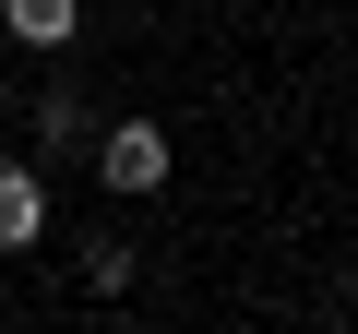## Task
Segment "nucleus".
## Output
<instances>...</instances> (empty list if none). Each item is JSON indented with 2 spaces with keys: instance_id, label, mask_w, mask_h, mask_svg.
Instances as JSON below:
<instances>
[{
  "instance_id": "nucleus-1",
  "label": "nucleus",
  "mask_w": 358,
  "mask_h": 334,
  "mask_svg": "<svg viewBox=\"0 0 358 334\" xmlns=\"http://www.w3.org/2000/svg\"><path fill=\"white\" fill-rule=\"evenodd\" d=\"M96 180H108V191H155V180H167V131H155V119H120V131L96 143Z\"/></svg>"
},
{
  "instance_id": "nucleus-2",
  "label": "nucleus",
  "mask_w": 358,
  "mask_h": 334,
  "mask_svg": "<svg viewBox=\"0 0 358 334\" xmlns=\"http://www.w3.org/2000/svg\"><path fill=\"white\" fill-rule=\"evenodd\" d=\"M0 24H13L24 48H72V24H84V0H0Z\"/></svg>"
},
{
  "instance_id": "nucleus-3",
  "label": "nucleus",
  "mask_w": 358,
  "mask_h": 334,
  "mask_svg": "<svg viewBox=\"0 0 358 334\" xmlns=\"http://www.w3.org/2000/svg\"><path fill=\"white\" fill-rule=\"evenodd\" d=\"M36 227H48V191L24 180V167H0V251H24Z\"/></svg>"
},
{
  "instance_id": "nucleus-4",
  "label": "nucleus",
  "mask_w": 358,
  "mask_h": 334,
  "mask_svg": "<svg viewBox=\"0 0 358 334\" xmlns=\"http://www.w3.org/2000/svg\"><path fill=\"white\" fill-rule=\"evenodd\" d=\"M36 143H84V96H48L36 108Z\"/></svg>"
}]
</instances>
